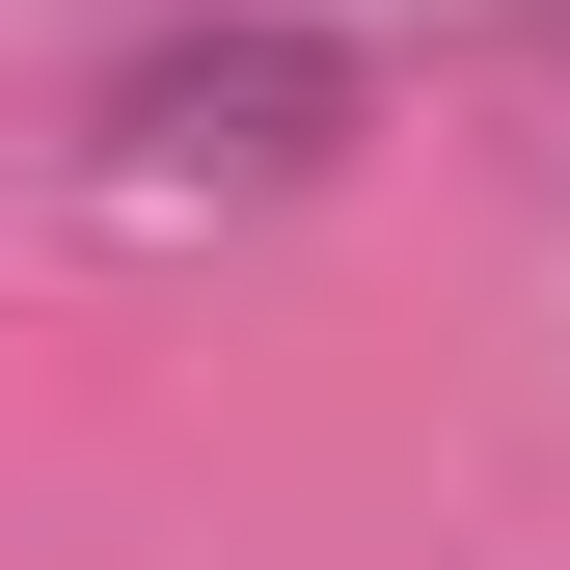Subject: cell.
<instances>
[{
    "mask_svg": "<svg viewBox=\"0 0 570 570\" xmlns=\"http://www.w3.org/2000/svg\"><path fill=\"white\" fill-rule=\"evenodd\" d=\"M326 136H353V55H326V28H190V55H136V82H109V164H136V190L326 164Z\"/></svg>",
    "mask_w": 570,
    "mask_h": 570,
    "instance_id": "cell-1",
    "label": "cell"
}]
</instances>
